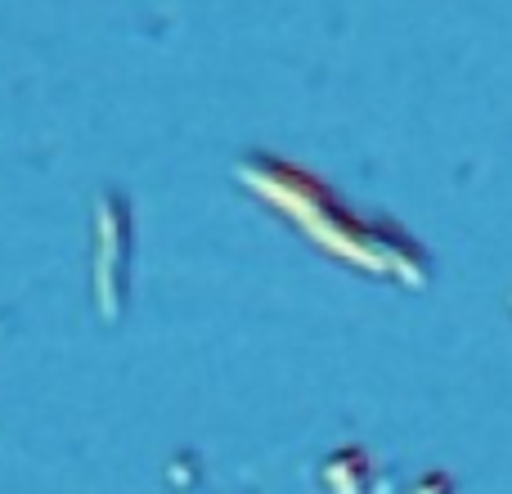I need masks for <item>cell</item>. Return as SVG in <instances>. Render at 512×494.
Wrapping results in <instances>:
<instances>
[{
  "mask_svg": "<svg viewBox=\"0 0 512 494\" xmlns=\"http://www.w3.org/2000/svg\"><path fill=\"white\" fill-rule=\"evenodd\" d=\"M95 234H99V252L95 256V301L108 319H122V306H126V252H131V207H126L122 194H104L95 212Z\"/></svg>",
  "mask_w": 512,
  "mask_h": 494,
  "instance_id": "6da1fadb",
  "label": "cell"
},
{
  "mask_svg": "<svg viewBox=\"0 0 512 494\" xmlns=\"http://www.w3.org/2000/svg\"><path fill=\"white\" fill-rule=\"evenodd\" d=\"M414 494H454V481H450V477H441V472H432L427 481H418Z\"/></svg>",
  "mask_w": 512,
  "mask_h": 494,
  "instance_id": "7a4b0ae2",
  "label": "cell"
}]
</instances>
